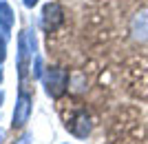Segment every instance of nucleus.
Here are the masks:
<instances>
[{
    "label": "nucleus",
    "instance_id": "1",
    "mask_svg": "<svg viewBox=\"0 0 148 144\" xmlns=\"http://www.w3.org/2000/svg\"><path fill=\"white\" fill-rule=\"evenodd\" d=\"M31 31L20 33L18 38V71H20V78L27 75V69H29V56L33 58V51H36V40L33 36H29Z\"/></svg>",
    "mask_w": 148,
    "mask_h": 144
},
{
    "label": "nucleus",
    "instance_id": "2",
    "mask_svg": "<svg viewBox=\"0 0 148 144\" xmlns=\"http://www.w3.org/2000/svg\"><path fill=\"white\" fill-rule=\"evenodd\" d=\"M69 75L64 69H49L47 75H44V87H47V93L53 95V98H60L66 89Z\"/></svg>",
    "mask_w": 148,
    "mask_h": 144
},
{
    "label": "nucleus",
    "instance_id": "3",
    "mask_svg": "<svg viewBox=\"0 0 148 144\" xmlns=\"http://www.w3.org/2000/svg\"><path fill=\"white\" fill-rule=\"evenodd\" d=\"M29 115H31V95L22 91L18 98V104L13 109V129H22L29 122Z\"/></svg>",
    "mask_w": 148,
    "mask_h": 144
},
{
    "label": "nucleus",
    "instance_id": "4",
    "mask_svg": "<svg viewBox=\"0 0 148 144\" xmlns=\"http://www.w3.org/2000/svg\"><path fill=\"white\" fill-rule=\"evenodd\" d=\"M62 20H64V11H62V7L58 2H49V5H44L42 9V25L47 31H53L58 27L62 25Z\"/></svg>",
    "mask_w": 148,
    "mask_h": 144
},
{
    "label": "nucleus",
    "instance_id": "5",
    "mask_svg": "<svg viewBox=\"0 0 148 144\" xmlns=\"http://www.w3.org/2000/svg\"><path fill=\"white\" fill-rule=\"evenodd\" d=\"M130 36L135 40H139V42L148 40V9H139L133 16V20H130Z\"/></svg>",
    "mask_w": 148,
    "mask_h": 144
},
{
    "label": "nucleus",
    "instance_id": "6",
    "mask_svg": "<svg viewBox=\"0 0 148 144\" xmlns=\"http://www.w3.org/2000/svg\"><path fill=\"white\" fill-rule=\"evenodd\" d=\"M71 131H73V135H77V138H86L88 131H91V122H88V115L84 111H77L75 113V118L71 120Z\"/></svg>",
    "mask_w": 148,
    "mask_h": 144
},
{
    "label": "nucleus",
    "instance_id": "7",
    "mask_svg": "<svg viewBox=\"0 0 148 144\" xmlns=\"http://www.w3.org/2000/svg\"><path fill=\"white\" fill-rule=\"evenodd\" d=\"M0 22H2V25H9V27H11V22H13V11L5 2H0Z\"/></svg>",
    "mask_w": 148,
    "mask_h": 144
},
{
    "label": "nucleus",
    "instance_id": "8",
    "mask_svg": "<svg viewBox=\"0 0 148 144\" xmlns=\"http://www.w3.org/2000/svg\"><path fill=\"white\" fill-rule=\"evenodd\" d=\"M73 84H75V87H73V91L82 93V91L86 89V87H84V84H86V78H84L82 73H75V75H73Z\"/></svg>",
    "mask_w": 148,
    "mask_h": 144
},
{
    "label": "nucleus",
    "instance_id": "9",
    "mask_svg": "<svg viewBox=\"0 0 148 144\" xmlns=\"http://www.w3.org/2000/svg\"><path fill=\"white\" fill-rule=\"evenodd\" d=\"M33 73H36V78H42V60H40V58H36V69H33Z\"/></svg>",
    "mask_w": 148,
    "mask_h": 144
},
{
    "label": "nucleus",
    "instance_id": "10",
    "mask_svg": "<svg viewBox=\"0 0 148 144\" xmlns=\"http://www.w3.org/2000/svg\"><path fill=\"white\" fill-rule=\"evenodd\" d=\"M5 56H7V51H5V38H0V62L5 60Z\"/></svg>",
    "mask_w": 148,
    "mask_h": 144
},
{
    "label": "nucleus",
    "instance_id": "11",
    "mask_svg": "<svg viewBox=\"0 0 148 144\" xmlns=\"http://www.w3.org/2000/svg\"><path fill=\"white\" fill-rule=\"evenodd\" d=\"M25 2V7H36L38 5V0H22Z\"/></svg>",
    "mask_w": 148,
    "mask_h": 144
},
{
    "label": "nucleus",
    "instance_id": "12",
    "mask_svg": "<svg viewBox=\"0 0 148 144\" xmlns=\"http://www.w3.org/2000/svg\"><path fill=\"white\" fill-rule=\"evenodd\" d=\"M0 82H2V71H0Z\"/></svg>",
    "mask_w": 148,
    "mask_h": 144
},
{
    "label": "nucleus",
    "instance_id": "13",
    "mask_svg": "<svg viewBox=\"0 0 148 144\" xmlns=\"http://www.w3.org/2000/svg\"><path fill=\"white\" fill-rule=\"evenodd\" d=\"M0 102H2V93H0Z\"/></svg>",
    "mask_w": 148,
    "mask_h": 144
}]
</instances>
